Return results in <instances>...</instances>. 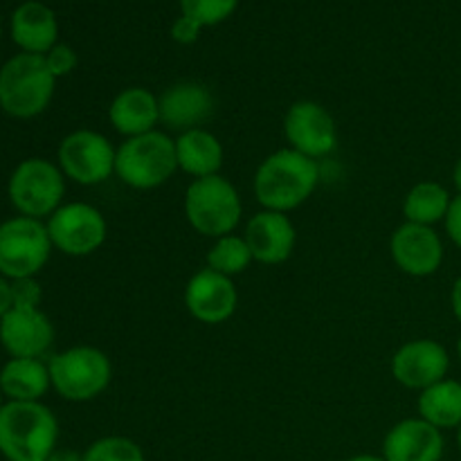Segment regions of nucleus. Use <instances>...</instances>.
<instances>
[{
  "label": "nucleus",
  "instance_id": "nucleus-28",
  "mask_svg": "<svg viewBox=\"0 0 461 461\" xmlns=\"http://www.w3.org/2000/svg\"><path fill=\"white\" fill-rule=\"evenodd\" d=\"M45 57V63H48L50 72H52L54 77H68L72 70L77 68V63H79V59H77V52L70 48V45H63V43H57L52 50H50L48 54H43Z\"/></svg>",
  "mask_w": 461,
  "mask_h": 461
},
{
  "label": "nucleus",
  "instance_id": "nucleus-3",
  "mask_svg": "<svg viewBox=\"0 0 461 461\" xmlns=\"http://www.w3.org/2000/svg\"><path fill=\"white\" fill-rule=\"evenodd\" d=\"M57 77L43 54L21 52L0 68V108L16 120H32L50 106Z\"/></svg>",
  "mask_w": 461,
  "mask_h": 461
},
{
  "label": "nucleus",
  "instance_id": "nucleus-16",
  "mask_svg": "<svg viewBox=\"0 0 461 461\" xmlns=\"http://www.w3.org/2000/svg\"><path fill=\"white\" fill-rule=\"evenodd\" d=\"M0 342L12 358H41L54 342V327L41 309L14 306L0 320Z\"/></svg>",
  "mask_w": 461,
  "mask_h": 461
},
{
  "label": "nucleus",
  "instance_id": "nucleus-14",
  "mask_svg": "<svg viewBox=\"0 0 461 461\" xmlns=\"http://www.w3.org/2000/svg\"><path fill=\"white\" fill-rule=\"evenodd\" d=\"M185 306L189 315L203 324H223L239 306V293L232 277L201 268L189 277L185 286Z\"/></svg>",
  "mask_w": 461,
  "mask_h": 461
},
{
  "label": "nucleus",
  "instance_id": "nucleus-39",
  "mask_svg": "<svg viewBox=\"0 0 461 461\" xmlns=\"http://www.w3.org/2000/svg\"><path fill=\"white\" fill-rule=\"evenodd\" d=\"M3 396H5L3 390H0V408H3V405H5V403H3Z\"/></svg>",
  "mask_w": 461,
  "mask_h": 461
},
{
  "label": "nucleus",
  "instance_id": "nucleus-26",
  "mask_svg": "<svg viewBox=\"0 0 461 461\" xmlns=\"http://www.w3.org/2000/svg\"><path fill=\"white\" fill-rule=\"evenodd\" d=\"M84 461H147L144 450L138 441L129 437L111 435L93 441L86 448Z\"/></svg>",
  "mask_w": 461,
  "mask_h": 461
},
{
  "label": "nucleus",
  "instance_id": "nucleus-25",
  "mask_svg": "<svg viewBox=\"0 0 461 461\" xmlns=\"http://www.w3.org/2000/svg\"><path fill=\"white\" fill-rule=\"evenodd\" d=\"M252 252L243 234H228V237L214 239V243L207 250V268L225 277H237L246 273L252 264Z\"/></svg>",
  "mask_w": 461,
  "mask_h": 461
},
{
  "label": "nucleus",
  "instance_id": "nucleus-9",
  "mask_svg": "<svg viewBox=\"0 0 461 461\" xmlns=\"http://www.w3.org/2000/svg\"><path fill=\"white\" fill-rule=\"evenodd\" d=\"M57 158L66 178L84 187H95L115 174L117 149L99 131L79 129L61 140Z\"/></svg>",
  "mask_w": 461,
  "mask_h": 461
},
{
  "label": "nucleus",
  "instance_id": "nucleus-13",
  "mask_svg": "<svg viewBox=\"0 0 461 461\" xmlns=\"http://www.w3.org/2000/svg\"><path fill=\"white\" fill-rule=\"evenodd\" d=\"M390 255L401 273L419 279L430 277L444 264V241L435 228L405 221L392 234Z\"/></svg>",
  "mask_w": 461,
  "mask_h": 461
},
{
  "label": "nucleus",
  "instance_id": "nucleus-17",
  "mask_svg": "<svg viewBox=\"0 0 461 461\" xmlns=\"http://www.w3.org/2000/svg\"><path fill=\"white\" fill-rule=\"evenodd\" d=\"M214 95L205 84L178 81L160 95V122L178 135L203 129V122L214 113Z\"/></svg>",
  "mask_w": 461,
  "mask_h": 461
},
{
  "label": "nucleus",
  "instance_id": "nucleus-38",
  "mask_svg": "<svg viewBox=\"0 0 461 461\" xmlns=\"http://www.w3.org/2000/svg\"><path fill=\"white\" fill-rule=\"evenodd\" d=\"M457 356H459V360H461V336H459V340H457Z\"/></svg>",
  "mask_w": 461,
  "mask_h": 461
},
{
  "label": "nucleus",
  "instance_id": "nucleus-22",
  "mask_svg": "<svg viewBox=\"0 0 461 461\" xmlns=\"http://www.w3.org/2000/svg\"><path fill=\"white\" fill-rule=\"evenodd\" d=\"M50 387V367L41 358H12L0 369V390L9 401L36 403Z\"/></svg>",
  "mask_w": 461,
  "mask_h": 461
},
{
  "label": "nucleus",
  "instance_id": "nucleus-4",
  "mask_svg": "<svg viewBox=\"0 0 461 461\" xmlns=\"http://www.w3.org/2000/svg\"><path fill=\"white\" fill-rule=\"evenodd\" d=\"M178 171L176 140L162 131L129 138L117 147L115 176L131 189L151 192L162 187Z\"/></svg>",
  "mask_w": 461,
  "mask_h": 461
},
{
  "label": "nucleus",
  "instance_id": "nucleus-36",
  "mask_svg": "<svg viewBox=\"0 0 461 461\" xmlns=\"http://www.w3.org/2000/svg\"><path fill=\"white\" fill-rule=\"evenodd\" d=\"M453 185H455V189H457V194L461 196V158H459L457 165H455V169H453Z\"/></svg>",
  "mask_w": 461,
  "mask_h": 461
},
{
  "label": "nucleus",
  "instance_id": "nucleus-15",
  "mask_svg": "<svg viewBox=\"0 0 461 461\" xmlns=\"http://www.w3.org/2000/svg\"><path fill=\"white\" fill-rule=\"evenodd\" d=\"M243 239L248 241L252 259L264 266H279L291 259L297 243V230L288 214L261 210L250 216Z\"/></svg>",
  "mask_w": 461,
  "mask_h": 461
},
{
  "label": "nucleus",
  "instance_id": "nucleus-12",
  "mask_svg": "<svg viewBox=\"0 0 461 461\" xmlns=\"http://www.w3.org/2000/svg\"><path fill=\"white\" fill-rule=\"evenodd\" d=\"M450 356L441 342L430 338L405 342L392 356V376L408 390L423 392L435 383L448 378Z\"/></svg>",
  "mask_w": 461,
  "mask_h": 461
},
{
  "label": "nucleus",
  "instance_id": "nucleus-31",
  "mask_svg": "<svg viewBox=\"0 0 461 461\" xmlns=\"http://www.w3.org/2000/svg\"><path fill=\"white\" fill-rule=\"evenodd\" d=\"M446 232H448V239L455 243V246L461 248V196H453V203L448 207V214L444 219Z\"/></svg>",
  "mask_w": 461,
  "mask_h": 461
},
{
  "label": "nucleus",
  "instance_id": "nucleus-2",
  "mask_svg": "<svg viewBox=\"0 0 461 461\" xmlns=\"http://www.w3.org/2000/svg\"><path fill=\"white\" fill-rule=\"evenodd\" d=\"M59 421L41 401L0 408V455L7 461H45L57 450Z\"/></svg>",
  "mask_w": 461,
  "mask_h": 461
},
{
  "label": "nucleus",
  "instance_id": "nucleus-6",
  "mask_svg": "<svg viewBox=\"0 0 461 461\" xmlns=\"http://www.w3.org/2000/svg\"><path fill=\"white\" fill-rule=\"evenodd\" d=\"M50 378L61 399L86 403L108 390L113 381L111 358L97 347L79 345L50 358Z\"/></svg>",
  "mask_w": 461,
  "mask_h": 461
},
{
  "label": "nucleus",
  "instance_id": "nucleus-19",
  "mask_svg": "<svg viewBox=\"0 0 461 461\" xmlns=\"http://www.w3.org/2000/svg\"><path fill=\"white\" fill-rule=\"evenodd\" d=\"M108 120L124 140L151 133L160 124V97L142 86H129L113 97Z\"/></svg>",
  "mask_w": 461,
  "mask_h": 461
},
{
  "label": "nucleus",
  "instance_id": "nucleus-33",
  "mask_svg": "<svg viewBox=\"0 0 461 461\" xmlns=\"http://www.w3.org/2000/svg\"><path fill=\"white\" fill-rule=\"evenodd\" d=\"M450 306H453L455 318L461 322V275L457 277V282L453 284V291H450Z\"/></svg>",
  "mask_w": 461,
  "mask_h": 461
},
{
  "label": "nucleus",
  "instance_id": "nucleus-23",
  "mask_svg": "<svg viewBox=\"0 0 461 461\" xmlns=\"http://www.w3.org/2000/svg\"><path fill=\"white\" fill-rule=\"evenodd\" d=\"M419 417L426 419L439 430L461 426V383L453 378L435 383L428 390L419 392Z\"/></svg>",
  "mask_w": 461,
  "mask_h": 461
},
{
  "label": "nucleus",
  "instance_id": "nucleus-11",
  "mask_svg": "<svg viewBox=\"0 0 461 461\" xmlns=\"http://www.w3.org/2000/svg\"><path fill=\"white\" fill-rule=\"evenodd\" d=\"M288 147L313 160L331 156L338 147V124L331 113L313 99H300L284 115Z\"/></svg>",
  "mask_w": 461,
  "mask_h": 461
},
{
  "label": "nucleus",
  "instance_id": "nucleus-1",
  "mask_svg": "<svg viewBox=\"0 0 461 461\" xmlns=\"http://www.w3.org/2000/svg\"><path fill=\"white\" fill-rule=\"evenodd\" d=\"M320 185V165L313 158L286 147L270 153L257 167L252 189L264 210L288 212L304 205Z\"/></svg>",
  "mask_w": 461,
  "mask_h": 461
},
{
  "label": "nucleus",
  "instance_id": "nucleus-21",
  "mask_svg": "<svg viewBox=\"0 0 461 461\" xmlns=\"http://www.w3.org/2000/svg\"><path fill=\"white\" fill-rule=\"evenodd\" d=\"M176 140V158L183 174L196 178L219 176L223 167L225 151L221 140L207 129H192L180 133Z\"/></svg>",
  "mask_w": 461,
  "mask_h": 461
},
{
  "label": "nucleus",
  "instance_id": "nucleus-27",
  "mask_svg": "<svg viewBox=\"0 0 461 461\" xmlns=\"http://www.w3.org/2000/svg\"><path fill=\"white\" fill-rule=\"evenodd\" d=\"M237 5L239 0H180L183 16H189L201 27H212L228 21Z\"/></svg>",
  "mask_w": 461,
  "mask_h": 461
},
{
  "label": "nucleus",
  "instance_id": "nucleus-34",
  "mask_svg": "<svg viewBox=\"0 0 461 461\" xmlns=\"http://www.w3.org/2000/svg\"><path fill=\"white\" fill-rule=\"evenodd\" d=\"M45 461H84V455L75 453V450H54Z\"/></svg>",
  "mask_w": 461,
  "mask_h": 461
},
{
  "label": "nucleus",
  "instance_id": "nucleus-7",
  "mask_svg": "<svg viewBox=\"0 0 461 461\" xmlns=\"http://www.w3.org/2000/svg\"><path fill=\"white\" fill-rule=\"evenodd\" d=\"M7 194L21 216L50 219L63 205L66 176L45 158H27L9 176Z\"/></svg>",
  "mask_w": 461,
  "mask_h": 461
},
{
  "label": "nucleus",
  "instance_id": "nucleus-32",
  "mask_svg": "<svg viewBox=\"0 0 461 461\" xmlns=\"http://www.w3.org/2000/svg\"><path fill=\"white\" fill-rule=\"evenodd\" d=\"M14 309V297H12V282L0 275V320Z\"/></svg>",
  "mask_w": 461,
  "mask_h": 461
},
{
  "label": "nucleus",
  "instance_id": "nucleus-8",
  "mask_svg": "<svg viewBox=\"0 0 461 461\" xmlns=\"http://www.w3.org/2000/svg\"><path fill=\"white\" fill-rule=\"evenodd\" d=\"M48 225L30 216H14L0 223V275L9 282L36 277L52 252Z\"/></svg>",
  "mask_w": 461,
  "mask_h": 461
},
{
  "label": "nucleus",
  "instance_id": "nucleus-40",
  "mask_svg": "<svg viewBox=\"0 0 461 461\" xmlns=\"http://www.w3.org/2000/svg\"><path fill=\"white\" fill-rule=\"evenodd\" d=\"M0 34H3V27H0Z\"/></svg>",
  "mask_w": 461,
  "mask_h": 461
},
{
  "label": "nucleus",
  "instance_id": "nucleus-24",
  "mask_svg": "<svg viewBox=\"0 0 461 461\" xmlns=\"http://www.w3.org/2000/svg\"><path fill=\"white\" fill-rule=\"evenodd\" d=\"M450 203H453V196L444 185L437 183V180H421L405 194L403 216L408 223L432 228L446 219Z\"/></svg>",
  "mask_w": 461,
  "mask_h": 461
},
{
  "label": "nucleus",
  "instance_id": "nucleus-35",
  "mask_svg": "<svg viewBox=\"0 0 461 461\" xmlns=\"http://www.w3.org/2000/svg\"><path fill=\"white\" fill-rule=\"evenodd\" d=\"M347 461H387L383 455H369V453H363V455H354V457H349Z\"/></svg>",
  "mask_w": 461,
  "mask_h": 461
},
{
  "label": "nucleus",
  "instance_id": "nucleus-18",
  "mask_svg": "<svg viewBox=\"0 0 461 461\" xmlns=\"http://www.w3.org/2000/svg\"><path fill=\"white\" fill-rule=\"evenodd\" d=\"M446 441L439 428L426 419H403L387 430L383 457L387 461H441Z\"/></svg>",
  "mask_w": 461,
  "mask_h": 461
},
{
  "label": "nucleus",
  "instance_id": "nucleus-30",
  "mask_svg": "<svg viewBox=\"0 0 461 461\" xmlns=\"http://www.w3.org/2000/svg\"><path fill=\"white\" fill-rule=\"evenodd\" d=\"M203 27L196 21H192L189 16L176 18L174 25H171V39L180 45H192L196 43L198 36H201Z\"/></svg>",
  "mask_w": 461,
  "mask_h": 461
},
{
  "label": "nucleus",
  "instance_id": "nucleus-29",
  "mask_svg": "<svg viewBox=\"0 0 461 461\" xmlns=\"http://www.w3.org/2000/svg\"><path fill=\"white\" fill-rule=\"evenodd\" d=\"M12 297L14 306H21V309H39L41 300H43V291H41V284L34 277L16 279V282H12Z\"/></svg>",
  "mask_w": 461,
  "mask_h": 461
},
{
  "label": "nucleus",
  "instance_id": "nucleus-5",
  "mask_svg": "<svg viewBox=\"0 0 461 461\" xmlns=\"http://www.w3.org/2000/svg\"><path fill=\"white\" fill-rule=\"evenodd\" d=\"M185 216L198 234L221 239L234 234L243 216V201L239 189L223 176L196 178L185 192Z\"/></svg>",
  "mask_w": 461,
  "mask_h": 461
},
{
  "label": "nucleus",
  "instance_id": "nucleus-20",
  "mask_svg": "<svg viewBox=\"0 0 461 461\" xmlns=\"http://www.w3.org/2000/svg\"><path fill=\"white\" fill-rule=\"evenodd\" d=\"M12 39L23 52L48 54L59 39L57 16L43 3L27 0L12 16Z\"/></svg>",
  "mask_w": 461,
  "mask_h": 461
},
{
  "label": "nucleus",
  "instance_id": "nucleus-37",
  "mask_svg": "<svg viewBox=\"0 0 461 461\" xmlns=\"http://www.w3.org/2000/svg\"><path fill=\"white\" fill-rule=\"evenodd\" d=\"M457 446H459V450H461V426L457 428Z\"/></svg>",
  "mask_w": 461,
  "mask_h": 461
},
{
  "label": "nucleus",
  "instance_id": "nucleus-10",
  "mask_svg": "<svg viewBox=\"0 0 461 461\" xmlns=\"http://www.w3.org/2000/svg\"><path fill=\"white\" fill-rule=\"evenodd\" d=\"M52 246L68 257H88L106 243V216L90 203H66L48 219Z\"/></svg>",
  "mask_w": 461,
  "mask_h": 461
}]
</instances>
